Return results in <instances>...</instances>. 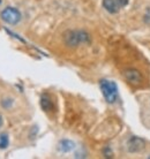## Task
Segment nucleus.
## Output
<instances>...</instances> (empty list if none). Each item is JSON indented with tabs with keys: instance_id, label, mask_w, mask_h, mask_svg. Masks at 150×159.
Instances as JSON below:
<instances>
[{
	"instance_id": "obj_10",
	"label": "nucleus",
	"mask_w": 150,
	"mask_h": 159,
	"mask_svg": "<svg viewBox=\"0 0 150 159\" xmlns=\"http://www.w3.org/2000/svg\"><path fill=\"white\" fill-rule=\"evenodd\" d=\"M13 104H14V99H12V98H5L1 100V106L6 110H9L13 106Z\"/></svg>"
},
{
	"instance_id": "obj_4",
	"label": "nucleus",
	"mask_w": 150,
	"mask_h": 159,
	"mask_svg": "<svg viewBox=\"0 0 150 159\" xmlns=\"http://www.w3.org/2000/svg\"><path fill=\"white\" fill-rule=\"evenodd\" d=\"M126 147L128 152H130V153H138L146 148V141L141 137H138V136H132L127 141Z\"/></svg>"
},
{
	"instance_id": "obj_2",
	"label": "nucleus",
	"mask_w": 150,
	"mask_h": 159,
	"mask_svg": "<svg viewBox=\"0 0 150 159\" xmlns=\"http://www.w3.org/2000/svg\"><path fill=\"white\" fill-rule=\"evenodd\" d=\"M99 89L107 104H115L118 99V85L115 81L103 79L99 81Z\"/></svg>"
},
{
	"instance_id": "obj_7",
	"label": "nucleus",
	"mask_w": 150,
	"mask_h": 159,
	"mask_svg": "<svg viewBox=\"0 0 150 159\" xmlns=\"http://www.w3.org/2000/svg\"><path fill=\"white\" fill-rule=\"evenodd\" d=\"M40 107H42V110H43L44 112H50L54 107L51 97H50V95H48V93H43V95L40 96Z\"/></svg>"
},
{
	"instance_id": "obj_9",
	"label": "nucleus",
	"mask_w": 150,
	"mask_h": 159,
	"mask_svg": "<svg viewBox=\"0 0 150 159\" xmlns=\"http://www.w3.org/2000/svg\"><path fill=\"white\" fill-rule=\"evenodd\" d=\"M8 145H9V136L6 133H1L0 134V150L7 149Z\"/></svg>"
},
{
	"instance_id": "obj_1",
	"label": "nucleus",
	"mask_w": 150,
	"mask_h": 159,
	"mask_svg": "<svg viewBox=\"0 0 150 159\" xmlns=\"http://www.w3.org/2000/svg\"><path fill=\"white\" fill-rule=\"evenodd\" d=\"M63 43L71 48H79L82 44H89L91 42L90 34L83 29H72L63 32Z\"/></svg>"
},
{
	"instance_id": "obj_11",
	"label": "nucleus",
	"mask_w": 150,
	"mask_h": 159,
	"mask_svg": "<svg viewBox=\"0 0 150 159\" xmlns=\"http://www.w3.org/2000/svg\"><path fill=\"white\" fill-rule=\"evenodd\" d=\"M103 155H104V157L111 158V157L113 156V152H112V150L110 149V147H105V149L103 150Z\"/></svg>"
},
{
	"instance_id": "obj_6",
	"label": "nucleus",
	"mask_w": 150,
	"mask_h": 159,
	"mask_svg": "<svg viewBox=\"0 0 150 159\" xmlns=\"http://www.w3.org/2000/svg\"><path fill=\"white\" fill-rule=\"evenodd\" d=\"M75 143L72 141V139H60L59 143H58V150L63 153H68V152L73 151L75 149Z\"/></svg>"
},
{
	"instance_id": "obj_3",
	"label": "nucleus",
	"mask_w": 150,
	"mask_h": 159,
	"mask_svg": "<svg viewBox=\"0 0 150 159\" xmlns=\"http://www.w3.org/2000/svg\"><path fill=\"white\" fill-rule=\"evenodd\" d=\"M0 16H1V20L11 25H16L22 20V14L20 11L17 8L11 7V6L4 8L0 13Z\"/></svg>"
},
{
	"instance_id": "obj_12",
	"label": "nucleus",
	"mask_w": 150,
	"mask_h": 159,
	"mask_svg": "<svg viewBox=\"0 0 150 159\" xmlns=\"http://www.w3.org/2000/svg\"><path fill=\"white\" fill-rule=\"evenodd\" d=\"M115 1H117V4H118V6L120 8L126 7L127 5H128V2H129V0H115Z\"/></svg>"
},
{
	"instance_id": "obj_8",
	"label": "nucleus",
	"mask_w": 150,
	"mask_h": 159,
	"mask_svg": "<svg viewBox=\"0 0 150 159\" xmlns=\"http://www.w3.org/2000/svg\"><path fill=\"white\" fill-rule=\"evenodd\" d=\"M102 6L110 14H117L120 9L115 0H102Z\"/></svg>"
},
{
	"instance_id": "obj_5",
	"label": "nucleus",
	"mask_w": 150,
	"mask_h": 159,
	"mask_svg": "<svg viewBox=\"0 0 150 159\" xmlns=\"http://www.w3.org/2000/svg\"><path fill=\"white\" fill-rule=\"evenodd\" d=\"M124 77L126 81L132 85H140L142 83V74L140 70L135 69V68H128L124 72Z\"/></svg>"
},
{
	"instance_id": "obj_13",
	"label": "nucleus",
	"mask_w": 150,
	"mask_h": 159,
	"mask_svg": "<svg viewBox=\"0 0 150 159\" xmlns=\"http://www.w3.org/2000/svg\"><path fill=\"white\" fill-rule=\"evenodd\" d=\"M2 123H4V119H2V116L0 114V128H1V126H2Z\"/></svg>"
}]
</instances>
